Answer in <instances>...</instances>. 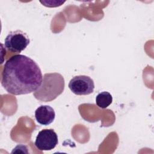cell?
Wrapping results in <instances>:
<instances>
[{"instance_id": "obj_1", "label": "cell", "mask_w": 154, "mask_h": 154, "mask_svg": "<svg viewBox=\"0 0 154 154\" xmlns=\"http://www.w3.org/2000/svg\"><path fill=\"white\" fill-rule=\"evenodd\" d=\"M43 75L40 67L31 58L14 55L5 63L1 74V84L13 95L26 94L35 91L42 85Z\"/></svg>"}, {"instance_id": "obj_2", "label": "cell", "mask_w": 154, "mask_h": 154, "mask_svg": "<svg viewBox=\"0 0 154 154\" xmlns=\"http://www.w3.org/2000/svg\"><path fill=\"white\" fill-rule=\"evenodd\" d=\"M64 86V79L61 74L45 73L42 85L33 93V95L36 99L41 102H51L63 92Z\"/></svg>"}, {"instance_id": "obj_3", "label": "cell", "mask_w": 154, "mask_h": 154, "mask_svg": "<svg viewBox=\"0 0 154 154\" xmlns=\"http://www.w3.org/2000/svg\"><path fill=\"white\" fill-rule=\"evenodd\" d=\"M30 40L26 33L16 30L8 33L4 40L5 48L12 53H20L29 44Z\"/></svg>"}, {"instance_id": "obj_4", "label": "cell", "mask_w": 154, "mask_h": 154, "mask_svg": "<svg viewBox=\"0 0 154 154\" xmlns=\"http://www.w3.org/2000/svg\"><path fill=\"white\" fill-rule=\"evenodd\" d=\"M69 88L76 95H88L94 91V83L88 76L78 75L70 79Z\"/></svg>"}, {"instance_id": "obj_5", "label": "cell", "mask_w": 154, "mask_h": 154, "mask_svg": "<svg viewBox=\"0 0 154 154\" xmlns=\"http://www.w3.org/2000/svg\"><path fill=\"white\" fill-rule=\"evenodd\" d=\"M58 135L52 129H45L37 134L35 141V147L41 151L51 150L58 144Z\"/></svg>"}, {"instance_id": "obj_6", "label": "cell", "mask_w": 154, "mask_h": 154, "mask_svg": "<svg viewBox=\"0 0 154 154\" xmlns=\"http://www.w3.org/2000/svg\"><path fill=\"white\" fill-rule=\"evenodd\" d=\"M35 117L39 124L47 126L54 122L55 112L53 108L49 105H41L36 109Z\"/></svg>"}, {"instance_id": "obj_7", "label": "cell", "mask_w": 154, "mask_h": 154, "mask_svg": "<svg viewBox=\"0 0 154 154\" xmlns=\"http://www.w3.org/2000/svg\"><path fill=\"white\" fill-rule=\"evenodd\" d=\"M112 102V95L108 91L99 93L96 97V103L100 108H106Z\"/></svg>"}, {"instance_id": "obj_8", "label": "cell", "mask_w": 154, "mask_h": 154, "mask_svg": "<svg viewBox=\"0 0 154 154\" xmlns=\"http://www.w3.org/2000/svg\"><path fill=\"white\" fill-rule=\"evenodd\" d=\"M65 1H40V2L42 4H43V5L46 6V7H54V5H55V7H58V6H60Z\"/></svg>"}]
</instances>
